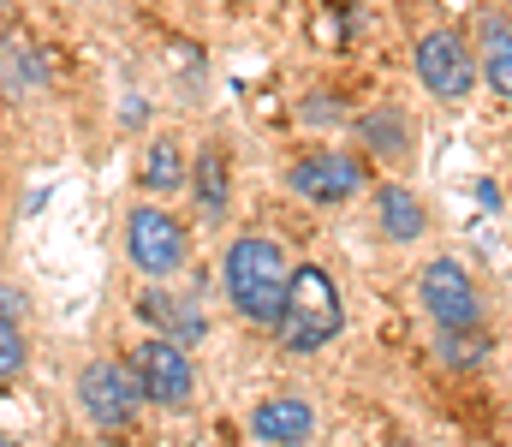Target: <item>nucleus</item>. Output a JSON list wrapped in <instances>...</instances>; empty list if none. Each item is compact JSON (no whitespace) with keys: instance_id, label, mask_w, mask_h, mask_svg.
I'll return each mask as SVG.
<instances>
[{"instance_id":"nucleus-9","label":"nucleus","mask_w":512,"mask_h":447,"mask_svg":"<svg viewBox=\"0 0 512 447\" xmlns=\"http://www.w3.org/2000/svg\"><path fill=\"white\" fill-rule=\"evenodd\" d=\"M251 430H256V442H268V447H304L316 436V412L304 400L280 394V400H262L251 412Z\"/></svg>"},{"instance_id":"nucleus-11","label":"nucleus","mask_w":512,"mask_h":447,"mask_svg":"<svg viewBox=\"0 0 512 447\" xmlns=\"http://www.w3.org/2000/svg\"><path fill=\"white\" fill-rule=\"evenodd\" d=\"M376 215H382V233L387 239H399V245L423 239V227H429L423 203H417L411 191H399V185H382V191H376Z\"/></svg>"},{"instance_id":"nucleus-18","label":"nucleus","mask_w":512,"mask_h":447,"mask_svg":"<svg viewBox=\"0 0 512 447\" xmlns=\"http://www.w3.org/2000/svg\"><path fill=\"white\" fill-rule=\"evenodd\" d=\"M18 316H24V298H12L0 287V322H18Z\"/></svg>"},{"instance_id":"nucleus-19","label":"nucleus","mask_w":512,"mask_h":447,"mask_svg":"<svg viewBox=\"0 0 512 447\" xmlns=\"http://www.w3.org/2000/svg\"><path fill=\"white\" fill-rule=\"evenodd\" d=\"M0 447H24V442H12V436H0Z\"/></svg>"},{"instance_id":"nucleus-17","label":"nucleus","mask_w":512,"mask_h":447,"mask_svg":"<svg viewBox=\"0 0 512 447\" xmlns=\"http://www.w3.org/2000/svg\"><path fill=\"white\" fill-rule=\"evenodd\" d=\"M24 370V334L18 322H0V382H12Z\"/></svg>"},{"instance_id":"nucleus-20","label":"nucleus","mask_w":512,"mask_h":447,"mask_svg":"<svg viewBox=\"0 0 512 447\" xmlns=\"http://www.w3.org/2000/svg\"><path fill=\"white\" fill-rule=\"evenodd\" d=\"M0 12H6V0H0Z\"/></svg>"},{"instance_id":"nucleus-7","label":"nucleus","mask_w":512,"mask_h":447,"mask_svg":"<svg viewBox=\"0 0 512 447\" xmlns=\"http://www.w3.org/2000/svg\"><path fill=\"white\" fill-rule=\"evenodd\" d=\"M131 370H137V382H143V400H149V406H167V412L191 406L197 370H191V358H185V346H179V340H167V334L143 340V346L131 352Z\"/></svg>"},{"instance_id":"nucleus-15","label":"nucleus","mask_w":512,"mask_h":447,"mask_svg":"<svg viewBox=\"0 0 512 447\" xmlns=\"http://www.w3.org/2000/svg\"><path fill=\"white\" fill-rule=\"evenodd\" d=\"M143 310H149V316H161V334H167V340H179V346H197V340L209 334V328H203V316H197L191 304H173L167 293L143 298Z\"/></svg>"},{"instance_id":"nucleus-12","label":"nucleus","mask_w":512,"mask_h":447,"mask_svg":"<svg viewBox=\"0 0 512 447\" xmlns=\"http://www.w3.org/2000/svg\"><path fill=\"white\" fill-rule=\"evenodd\" d=\"M191 203H197L209 221L227 215V155H221V149H203V155H197V167H191Z\"/></svg>"},{"instance_id":"nucleus-8","label":"nucleus","mask_w":512,"mask_h":447,"mask_svg":"<svg viewBox=\"0 0 512 447\" xmlns=\"http://www.w3.org/2000/svg\"><path fill=\"white\" fill-rule=\"evenodd\" d=\"M417 298H423V310L435 316V328H471V322H483V293H477V281L465 275V263H453V257L423 263Z\"/></svg>"},{"instance_id":"nucleus-1","label":"nucleus","mask_w":512,"mask_h":447,"mask_svg":"<svg viewBox=\"0 0 512 447\" xmlns=\"http://www.w3.org/2000/svg\"><path fill=\"white\" fill-rule=\"evenodd\" d=\"M221 281H227V298H233V310H239L245 322L274 328V322H280V304H286V281H292V269H286V257H280L274 239L245 233V239L227 245Z\"/></svg>"},{"instance_id":"nucleus-13","label":"nucleus","mask_w":512,"mask_h":447,"mask_svg":"<svg viewBox=\"0 0 512 447\" xmlns=\"http://www.w3.org/2000/svg\"><path fill=\"white\" fill-rule=\"evenodd\" d=\"M483 78H489L495 96L512 102V24L495 18V12L483 18Z\"/></svg>"},{"instance_id":"nucleus-2","label":"nucleus","mask_w":512,"mask_h":447,"mask_svg":"<svg viewBox=\"0 0 512 447\" xmlns=\"http://www.w3.org/2000/svg\"><path fill=\"white\" fill-rule=\"evenodd\" d=\"M274 328H280V346H286V352H322V346L346 328V304H340L334 275L316 269V263L292 269L286 304H280V322H274Z\"/></svg>"},{"instance_id":"nucleus-16","label":"nucleus","mask_w":512,"mask_h":447,"mask_svg":"<svg viewBox=\"0 0 512 447\" xmlns=\"http://www.w3.org/2000/svg\"><path fill=\"white\" fill-rule=\"evenodd\" d=\"M179 179H185V167H179V149L167 144H149V155H143V185L149 191H179Z\"/></svg>"},{"instance_id":"nucleus-14","label":"nucleus","mask_w":512,"mask_h":447,"mask_svg":"<svg viewBox=\"0 0 512 447\" xmlns=\"http://www.w3.org/2000/svg\"><path fill=\"white\" fill-rule=\"evenodd\" d=\"M435 352H441V364H453V370H477V364L489 358V334H483V322H471V328H441V334H435Z\"/></svg>"},{"instance_id":"nucleus-10","label":"nucleus","mask_w":512,"mask_h":447,"mask_svg":"<svg viewBox=\"0 0 512 447\" xmlns=\"http://www.w3.org/2000/svg\"><path fill=\"white\" fill-rule=\"evenodd\" d=\"M352 132H358V144L370 149V155H376V161H405V138H411V132H405V120H399V108H370V114H358V126H352Z\"/></svg>"},{"instance_id":"nucleus-5","label":"nucleus","mask_w":512,"mask_h":447,"mask_svg":"<svg viewBox=\"0 0 512 447\" xmlns=\"http://www.w3.org/2000/svg\"><path fill=\"white\" fill-rule=\"evenodd\" d=\"M286 185H292L304 203L334 209V203H352V197L370 185V167H364L358 155H346V149H310L304 161L286 167Z\"/></svg>"},{"instance_id":"nucleus-3","label":"nucleus","mask_w":512,"mask_h":447,"mask_svg":"<svg viewBox=\"0 0 512 447\" xmlns=\"http://www.w3.org/2000/svg\"><path fill=\"white\" fill-rule=\"evenodd\" d=\"M78 406L90 412V424L96 430H131L137 424V412H143V382H137V370H131V358H96V364H84V376H78Z\"/></svg>"},{"instance_id":"nucleus-6","label":"nucleus","mask_w":512,"mask_h":447,"mask_svg":"<svg viewBox=\"0 0 512 447\" xmlns=\"http://www.w3.org/2000/svg\"><path fill=\"white\" fill-rule=\"evenodd\" d=\"M417 78H423L429 96L465 102V96L477 90V54H471V42H465L459 30H429V36L417 42Z\"/></svg>"},{"instance_id":"nucleus-4","label":"nucleus","mask_w":512,"mask_h":447,"mask_svg":"<svg viewBox=\"0 0 512 447\" xmlns=\"http://www.w3.org/2000/svg\"><path fill=\"white\" fill-rule=\"evenodd\" d=\"M185 251H191L185 221H179V215H167L161 203H137V209L126 215V257L149 275V281L179 275V269H185Z\"/></svg>"}]
</instances>
